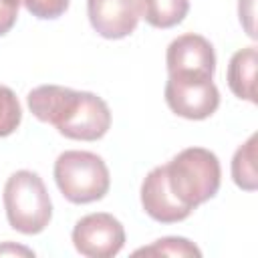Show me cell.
Listing matches in <instances>:
<instances>
[{"label":"cell","instance_id":"cell-1","mask_svg":"<svg viewBox=\"0 0 258 258\" xmlns=\"http://www.w3.org/2000/svg\"><path fill=\"white\" fill-rule=\"evenodd\" d=\"M32 115L50 123L60 135L77 141H97L111 127L109 105L95 93L60 85H40L26 97Z\"/></svg>","mask_w":258,"mask_h":258},{"label":"cell","instance_id":"cell-6","mask_svg":"<svg viewBox=\"0 0 258 258\" xmlns=\"http://www.w3.org/2000/svg\"><path fill=\"white\" fill-rule=\"evenodd\" d=\"M73 244L87 258H113L125 246V230L107 212L87 214L73 228Z\"/></svg>","mask_w":258,"mask_h":258},{"label":"cell","instance_id":"cell-5","mask_svg":"<svg viewBox=\"0 0 258 258\" xmlns=\"http://www.w3.org/2000/svg\"><path fill=\"white\" fill-rule=\"evenodd\" d=\"M165 103L175 115L202 121L220 107V91L212 77L169 75L165 83Z\"/></svg>","mask_w":258,"mask_h":258},{"label":"cell","instance_id":"cell-14","mask_svg":"<svg viewBox=\"0 0 258 258\" xmlns=\"http://www.w3.org/2000/svg\"><path fill=\"white\" fill-rule=\"evenodd\" d=\"M135 254H149V256H202L200 248L194 246L189 240L185 238H177V236H169V238H161L157 242H153L147 248H139Z\"/></svg>","mask_w":258,"mask_h":258},{"label":"cell","instance_id":"cell-19","mask_svg":"<svg viewBox=\"0 0 258 258\" xmlns=\"http://www.w3.org/2000/svg\"><path fill=\"white\" fill-rule=\"evenodd\" d=\"M12 2H16V4H18V6H20V2H22V0H12Z\"/></svg>","mask_w":258,"mask_h":258},{"label":"cell","instance_id":"cell-9","mask_svg":"<svg viewBox=\"0 0 258 258\" xmlns=\"http://www.w3.org/2000/svg\"><path fill=\"white\" fill-rule=\"evenodd\" d=\"M141 206L149 218L161 224H175L191 214V210L171 194L167 185L165 165H157L145 175L141 183Z\"/></svg>","mask_w":258,"mask_h":258},{"label":"cell","instance_id":"cell-7","mask_svg":"<svg viewBox=\"0 0 258 258\" xmlns=\"http://www.w3.org/2000/svg\"><path fill=\"white\" fill-rule=\"evenodd\" d=\"M165 62H167L169 75L214 77V71H216L214 46L210 44L208 38L194 32L181 34L169 42Z\"/></svg>","mask_w":258,"mask_h":258},{"label":"cell","instance_id":"cell-15","mask_svg":"<svg viewBox=\"0 0 258 258\" xmlns=\"http://www.w3.org/2000/svg\"><path fill=\"white\" fill-rule=\"evenodd\" d=\"M69 2L71 0H22L26 10L40 20H52L62 16L69 8Z\"/></svg>","mask_w":258,"mask_h":258},{"label":"cell","instance_id":"cell-3","mask_svg":"<svg viewBox=\"0 0 258 258\" xmlns=\"http://www.w3.org/2000/svg\"><path fill=\"white\" fill-rule=\"evenodd\" d=\"M4 208L8 224L20 234H40L52 218V204L44 181L28 169H20L6 179Z\"/></svg>","mask_w":258,"mask_h":258},{"label":"cell","instance_id":"cell-11","mask_svg":"<svg viewBox=\"0 0 258 258\" xmlns=\"http://www.w3.org/2000/svg\"><path fill=\"white\" fill-rule=\"evenodd\" d=\"M139 16L155 28H171L179 24L187 10L189 0H137Z\"/></svg>","mask_w":258,"mask_h":258},{"label":"cell","instance_id":"cell-16","mask_svg":"<svg viewBox=\"0 0 258 258\" xmlns=\"http://www.w3.org/2000/svg\"><path fill=\"white\" fill-rule=\"evenodd\" d=\"M18 18V4L12 0H0V36L10 32Z\"/></svg>","mask_w":258,"mask_h":258},{"label":"cell","instance_id":"cell-4","mask_svg":"<svg viewBox=\"0 0 258 258\" xmlns=\"http://www.w3.org/2000/svg\"><path fill=\"white\" fill-rule=\"evenodd\" d=\"M54 181L60 194L73 204L103 200L111 185V175L103 157L93 151H62L54 161Z\"/></svg>","mask_w":258,"mask_h":258},{"label":"cell","instance_id":"cell-12","mask_svg":"<svg viewBox=\"0 0 258 258\" xmlns=\"http://www.w3.org/2000/svg\"><path fill=\"white\" fill-rule=\"evenodd\" d=\"M232 177L238 187L246 191H254L258 187L256 173V133L248 137L244 145H240L232 157Z\"/></svg>","mask_w":258,"mask_h":258},{"label":"cell","instance_id":"cell-10","mask_svg":"<svg viewBox=\"0 0 258 258\" xmlns=\"http://www.w3.org/2000/svg\"><path fill=\"white\" fill-rule=\"evenodd\" d=\"M256 64H258V52L256 46H246L238 52H234V56L230 58L228 64V87L230 91L240 97L246 99L250 103H256Z\"/></svg>","mask_w":258,"mask_h":258},{"label":"cell","instance_id":"cell-2","mask_svg":"<svg viewBox=\"0 0 258 258\" xmlns=\"http://www.w3.org/2000/svg\"><path fill=\"white\" fill-rule=\"evenodd\" d=\"M167 185L171 194L191 212L212 200L222 181L220 161L214 151L204 147H187L165 163Z\"/></svg>","mask_w":258,"mask_h":258},{"label":"cell","instance_id":"cell-8","mask_svg":"<svg viewBox=\"0 0 258 258\" xmlns=\"http://www.w3.org/2000/svg\"><path fill=\"white\" fill-rule=\"evenodd\" d=\"M91 26L103 38H125L139 22L137 0H87Z\"/></svg>","mask_w":258,"mask_h":258},{"label":"cell","instance_id":"cell-13","mask_svg":"<svg viewBox=\"0 0 258 258\" xmlns=\"http://www.w3.org/2000/svg\"><path fill=\"white\" fill-rule=\"evenodd\" d=\"M22 121V109L12 89L0 85V137L12 135Z\"/></svg>","mask_w":258,"mask_h":258},{"label":"cell","instance_id":"cell-18","mask_svg":"<svg viewBox=\"0 0 258 258\" xmlns=\"http://www.w3.org/2000/svg\"><path fill=\"white\" fill-rule=\"evenodd\" d=\"M4 254H22V256H34V252L32 250H28V248H24V246H14V244H4V246H0V256H4Z\"/></svg>","mask_w":258,"mask_h":258},{"label":"cell","instance_id":"cell-17","mask_svg":"<svg viewBox=\"0 0 258 258\" xmlns=\"http://www.w3.org/2000/svg\"><path fill=\"white\" fill-rule=\"evenodd\" d=\"M238 12H240V22H244L246 26V32L248 36L256 38V32H254V0H240V6H238Z\"/></svg>","mask_w":258,"mask_h":258}]
</instances>
